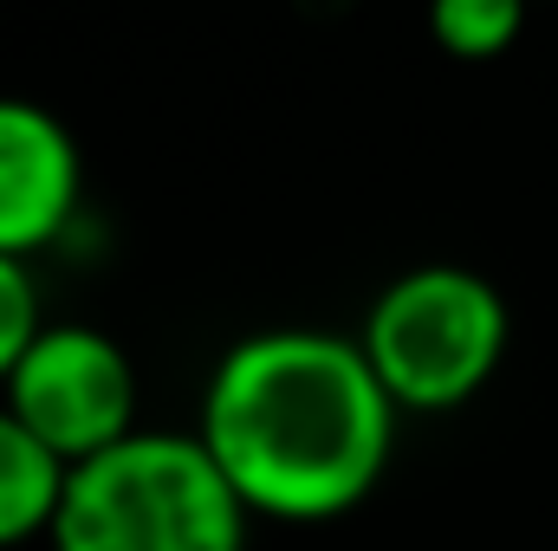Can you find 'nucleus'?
Wrapping results in <instances>:
<instances>
[{
    "instance_id": "7ed1b4c3",
    "label": "nucleus",
    "mask_w": 558,
    "mask_h": 551,
    "mask_svg": "<svg viewBox=\"0 0 558 551\" xmlns=\"http://www.w3.org/2000/svg\"><path fill=\"white\" fill-rule=\"evenodd\" d=\"M507 338H513V318L500 285H487L468 267H416L390 279L357 331L390 403L416 415L474 403L494 383Z\"/></svg>"
},
{
    "instance_id": "0eeeda50",
    "label": "nucleus",
    "mask_w": 558,
    "mask_h": 551,
    "mask_svg": "<svg viewBox=\"0 0 558 551\" xmlns=\"http://www.w3.org/2000/svg\"><path fill=\"white\" fill-rule=\"evenodd\" d=\"M533 0H428V33L448 59H500L520 26H526Z\"/></svg>"
},
{
    "instance_id": "39448f33",
    "label": "nucleus",
    "mask_w": 558,
    "mask_h": 551,
    "mask_svg": "<svg viewBox=\"0 0 558 551\" xmlns=\"http://www.w3.org/2000/svg\"><path fill=\"white\" fill-rule=\"evenodd\" d=\"M85 195V162L72 131L26 98H0V254L33 260L52 247Z\"/></svg>"
},
{
    "instance_id": "f257e3e1",
    "label": "nucleus",
    "mask_w": 558,
    "mask_h": 551,
    "mask_svg": "<svg viewBox=\"0 0 558 551\" xmlns=\"http://www.w3.org/2000/svg\"><path fill=\"white\" fill-rule=\"evenodd\" d=\"M397 415L357 338L254 331L215 364L195 434L254 519L318 526L377 493Z\"/></svg>"
},
{
    "instance_id": "f03ea898",
    "label": "nucleus",
    "mask_w": 558,
    "mask_h": 551,
    "mask_svg": "<svg viewBox=\"0 0 558 551\" xmlns=\"http://www.w3.org/2000/svg\"><path fill=\"white\" fill-rule=\"evenodd\" d=\"M247 506L202 434L137 428L78 461L46 532L52 551H247Z\"/></svg>"
},
{
    "instance_id": "423d86ee",
    "label": "nucleus",
    "mask_w": 558,
    "mask_h": 551,
    "mask_svg": "<svg viewBox=\"0 0 558 551\" xmlns=\"http://www.w3.org/2000/svg\"><path fill=\"white\" fill-rule=\"evenodd\" d=\"M65 480H72V467L0 403V551L52 532Z\"/></svg>"
},
{
    "instance_id": "6e6552de",
    "label": "nucleus",
    "mask_w": 558,
    "mask_h": 551,
    "mask_svg": "<svg viewBox=\"0 0 558 551\" xmlns=\"http://www.w3.org/2000/svg\"><path fill=\"white\" fill-rule=\"evenodd\" d=\"M39 331H46V318H39V285L26 273V260H7V254H0V383H7L13 364L33 351Z\"/></svg>"
},
{
    "instance_id": "20e7f679",
    "label": "nucleus",
    "mask_w": 558,
    "mask_h": 551,
    "mask_svg": "<svg viewBox=\"0 0 558 551\" xmlns=\"http://www.w3.org/2000/svg\"><path fill=\"white\" fill-rule=\"evenodd\" d=\"M0 403L65 467H78L137 434V370L98 325H46L0 383Z\"/></svg>"
}]
</instances>
